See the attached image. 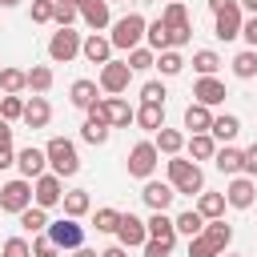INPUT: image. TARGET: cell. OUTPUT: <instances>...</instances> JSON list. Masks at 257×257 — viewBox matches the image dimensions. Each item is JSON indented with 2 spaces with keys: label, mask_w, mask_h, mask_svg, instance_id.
Returning a JSON list of instances; mask_svg holds the SVG:
<instances>
[{
  "label": "cell",
  "mask_w": 257,
  "mask_h": 257,
  "mask_svg": "<svg viewBox=\"0 0 257 257\" xmlns=\"http://www.w3.org/2000/svg\"><path fill=\"white\" fill-rule=\"evenodd\" d=\"M56 253H60V249H56V241H52L48 233L32 241V257H56Z\"/></svg>",
  "instance_id": "obj_48"
},
{
  "label": "cell",
  "mask_w": 257,
  "mask_h": 257,
  "mask_svg": "<svg viewBox=\"0 0 257 257\" xmlns=\"http://www.w3.org/2000/svg\"><path fill=\"white\" fill-rule=\"evenodd\" d=\"M157 161H161V153H157V145L153 141H137L133 149H128V177H141V181H149L153 177V169H157Z\"/></svg>",
  "instance_id": "obj_5"
},
{
  "label": "cell",
  "mask_w": 257,
  "mask_h": 257,
  "mask_svg": "<svg viewBox=\"0 0 257 257\" xmlns=\"http://www.w3.org/2000/svg\"><path fill=\"white\" fill-rule=\"evenodd\" d=\"M193 96H197L201 104H209V108H213V104H221V100H225V84H221L217 76H201V80L193 84Z\"/></svg>",
  "instance_id": "obj_20"
},
{
  "label": "cell",
  "mask_w": 257,
  "mask_h": 257,
  "mask_svg": "<svg viewBox=\"0 0 257 257\" xmlns=\"http://www.w3.org/2000/svg\"><path fill=\"white\" fill-rule=\"evenodd\" d=\"M169 185L177 193H205V173L197 169V161H185V157H169Z\"/></svg>",
  "instance_id": "obj_2"
},
{
  "label": "cell",
  "mask_w": 257,
  "mask_h": 257,
  "mask_svg": "<svg viewBox=\"0 0 257 257\" xmlns=\"http://www.w3.org/2000/svg\"><path fill=\"white\" fill-rule=\"evenodd\" d=\"M141 100H157V104H165V84H161V80H145V84H141Z\"/></svg>",
  "instance_id": "obj_47"
},
{
  "label": "cell",
  "mask_w": 257,
  "mask_h": 257,
  "mask_svg": "<svg viewBox=\"0 0 257 257\" xmlns=\"http://www.w3.org/2000/svg\"><path fill=\"white\" fill-rule=\"evenodd\" d=\"M32 205V181L28 177H16V181H8V185H0V209L4 213H24Z\"/></svg>",
  "instance_id": "obj_6"
},
{
  "label": "cell",
  "mask_w": 257,
  "mask_h": 257,
  "mask_svg": "<svg viewBox=\"0 0 257 257\" xmlns=\"http://www.w3.org/2000/svg\"><path fill=\"white\" fill-rule=\"evenodd\" d=\"M16 4H20V0H0V8H16Z\"/></svg>",
  "instance_id": "obj_58"
},
{
  "label": "cell",
  "mask_w": 257,
  "mask_h": 257,
  "mask_svg": "<svg viewBox=\"0 0 257 257\" xmlns=\"http://www.w3.org/2000/svg\"><path fill=\"white\" fill-rule=\"evenodd\" d=\"M108 4H112V0H108Z\"/></svg>",
  "instance_id": "obj_63"
},
{
  "label": "cell",
  "mask_w": 257,
  "mask_h": 257,
  "mask_svg": "<svg viewBox=\"0 0 257 257\" xmlns=\"http://www.w3.org/2000/svg\"><path fill=\"white\" fill-rule=\"evenodd\" d=\"M16 165H20V177L36 181V177L44 173V165H48V153H44V149H36V145H28V149H20V153H16Z\"/></svg>",
  "instance_id": "obj_16"
},
{
  "label": "cell",
  "mask_w": 257,
  "mask_h": 257,
  "mask_svg": "<svg viewBox=\"0 0 257 257\" xmlns=\"http://www.w3.org/2000/svg\"><path fill=\"white\" fill-rule=\"evenodd\" d=\"M253 149H257V141H253Z\"/></svg>",
  "instance_id": "obj_62"
},
{
  "label": "cell",
  "mask_w": 257,
  "mask_h": 257,
  "mask_svg": "<svg viewBox=\"0 0 257 257\" xmlns=\"http://www.w3.org/2000/svg\"><path fill=\"white\" fill-rule=\"evenodd\" d=\"M241 173H245V177H257V149H253V145L245 149V165H241Z\"/></svg>",
  "instance_id": "obj_50"
},
{
  "label": "cell",
  "mask_w": 257,
  "mask_h": 257,
  "mask_svg": "<svg viewBox=\"0 0 257 257\" xmlns=\"http://www.w3.org/2000/svg\"><path fill=\"white\" fill-rule=\"evenodd\" d=\"M169 253H173V249H169L165 241H157V237L145 241V257H169Z\"/></svg>",
  "instance_id": "obj_49"
},
{
  "label": "cell",
  "mask_w": 257,
  "mask_h": 257,
  "mask_svg": "<svg viewBox=\"0 0 257 257\" xmlns=\"http://www.w3.org/2000/svg\"><path fill=\"white\" fill-rule=\"evenodd\" d=\"M92 225H96V233H116V225H120V213H116V209H96Z\"/></svg>",
  "instance_id": "obj_44"
},
{
  "label": "cell",
  "mask_w": 257,
  "mask_h": 257,
  "mask_svg": "<svg viewBox=\"0 0 257 257\" xmlns=\"http://www.w3.org/2000/svg\"><path fill=\"white\" fill-rule=\"evenodd\" d=\"M52 241H56V249H80L84 245V229L76 225V217H60V221H48V229H44Z\"/></svg>",
  "instance_id": "obj_8"
},
{
  "label": "cell",
  "mask_w": 257,
  "mask_h": 257,
  "mask_svg": "<svg viewBox=\"0 0 257 257\" xmlns=\"http://www.w3.org/2000/svg\"><path fill=\"white\" fill-rule=\"evenodd\" d=\"M213 16H217V40H237V36H241L245 16H241V4H237V0L225 4L221 12H213Z\"/></svg>",
  "instance_id": "obj_12"
},
{
  "label": "cell",
  "mask_w": 257,
  "mask_h": 257,
  "mask_svg": "<svg viewBox=\"0 0 257 257\" xmlns=\"http://www.w3.org/2000/svg\"><path fill=\"white\" fill-rule=\"evenodd\" d=\"M221 257H241V253H221Z\"/></svg>",
  "instance_id": "obj_59"
},
{
  "label": "cell",
  "mask_w": 257,
  "mask_h": 257,
  "mask_svg": "<svg viewBox=\"0 0 257 257\" xmlns=\"http://www.w3.org/2000/svg\"><path fill=\"white\" fill-rule=\"evenodd\" d=\"M28 88L44 96V92L52 88V68H48V64H32V68H28Z\"/></svg>",
  "instance_id": "obj_37"
},
{
  "label": "cell",
  "mask_w": 257,
  "mask_h": 257,
  "mask_svg": "<svg viewBox=\"0 0 257 257\" xmlns=\"http://www.w3.org/2000/svg\"><path fill=\"white\" fill-rule=\"evenodd\" d=\"M141 197H145V205H149L153 213H165V209L173 205V197H177V189H173L169 181H145V189H141Z\"/></svg>",
  "instance_id": "obj_14"
},
{
  "label": "cell",
  "mask_w": 257,
  "mask_h": 257,
  "mask_svg": "<svg viewBox=\"0 0 257 257\" xmlns=\"http://www.w3.org/2000/svg\"><path fill=\"white\" fill-rule=\"evenodd\" d=\"M185 128H189V133H209V128H213V112H209V104L193 100V104L185 108Z\"/></svg>",
  "instance_id": "obj_22"
},
{
  "label": "cell",
  "mask_w": 257,
  "mask_h": 257,
  "mask_svg": "<svg viewBox=\"0 0 257 257\" xmlns=\"http://www.w3.org/2000/svg\"><path fill=\"white\" fill-rule=\"evenodd\" d=\"M72 4H76V8H80V4H84V0H72Z\"/></svg>",
  "instance_id": "obj_60"
},
{
  "label": "cell",
  "mask_w": 257,
  "mask_h": 257,
  "mask_svg": "<svg viewBox=\"0 0 257 257\" xmlns=\"http://www.w3.org/2000/svg\"><path fill=\"white\" fill-rule=\"evenodd\" d=\"M0 88L20 96V92L28 88V72H20V68H0Z\"/></svg>",
  "instance_id": "obj_36"
},
{
  "label": "cell",
  "mask_w": 257,
  "mask_h": 257,
  "mask_svg": "<svg viewBox=\"0 0 257 257\" xmlns=\"http://www.w3.org/2000/svg\"><path fill=\"white\" fill-rule=\"evenodd\" d=\"M193 68H197L201 76H213V72L221 68V56H217L213 48H201V52H193Z\"/></svg>",
  "instance_id": "obj_39"
},
{
  "label": "cell",
  "mask_w": 257,
  "mask_h": 257,
  "mask_svg": "<svg viewBox=\"0 0 257 257\" xmlns=\"http://www.w3.org/2000/svg\"><path fill=\"white\" fill-rule=\"evenodd\" d=\"M44 153H48V165H52L56 177H76L80 173V157H76V145L68 137H52L44 145Z\"/></svg>",
  "instance_id": "obj_3"
},
{
  "label": "cell",
  "mask_w": 257,
  "mask_h": 257,
  "mask_svg": "<svg viewBox=\"0 0 257 257\" xmlns=\"http://www.w3.org/2000/svg\"><path fill=\"white\" fill-rule=\"evenodd\" d=\"M145 28H149V20L141 16V12H128V16H120L116 24H112V48H124V52H133V48H141V40H145Z\"/></svg>",
  "instance_id": "obj_4"
},
{
  "label": "cell",
  "mask_w": 257,
  "mask_h": 257,
  "mask_svg": "<svg viewBox=\"0 0 257 257\" xmlns=\"http://www.w3.org/2000/svg\"><path fill=\"white\" fill-rule=\"evenodd\" d=\"M80 16V8L72 4V0H56V8H52V20L60 24V28H72V20Z\"/></svg>",
  "instance_id": "obj_43"
},
{
  "label": "cell",
  "mask_w": 257,
  "mask_h": 257,
  "mask_svg": "<svg viewBox=\"0 0 257 257\" xmlns=\"http://www.w3.org/2000/svg\"><path fill=\"white\" fill-rule=\"evenodd\" d=\"M64 213L68 217H84L88 209H92V201H88V189H72V193H64Z\"/></svg>",
  "instance_id": "obj_33"
},
{
  "label": "cell",
  "mask_w": 257,
  "mask_h": 257,
  "mask_svg": "<svg viewBox=\"0 0 257 257\" xmlns=\"http://www.w3.org/2000/svg\"><path fill=\"white\" fill-rule=\"evenodd\" d=\"M100 104V112H104V120L112 124V128H128L133 120H137V108L124 100V96H104V100H96Z\"/></svg>",
  "instance_id": "obj_11"
},
{
  "label": "cell",
  "mask_w": 257,
  "mask_h": 257,
  "mask_svg": "<svg viewBox=\"0 0 257 257\" xmlns=\"http://www.w3.org/2000/svg\"><path fill=\"white\" fill-rule=\"evenodd\" d=\"M213 165H217L225 177H237V173H241V165H245V153H241V149H233V145H221V149H217V157H213Z\"/></svg>",
  "instance_id": "obj_23"
},
{
  "label": "cell",
  "mask_w": 257,
  "mask_h": 257,
  "mask_svg": "<svg viewBox=\"0 0 257 257\" xmlns=\"http://www.w3.org/2000/svg\"><path fill=\"white\" fill-rule=\"evenodd\" d=\"M225 4H233V0H209V8H213V12H221Z\"/></svg>",
  "instance_id": "obj_55"
},
{
  "label": "cell",
  "mask_w": 257,
  "mask_h": 257,
  "mask_svg": "<svg viewBox=\"0 0 257 257\" xmlns=\"http://www.w3.org/2000/svg\"><path fill=\"white\" fill-rule=\"evenodd\" d=\"M128 68H133V72L157 68V52H153V48H133V52H128Z\"/></svg>",
  "instance_id": "obj_42"
},
{
  "label": "cell",
  "mask_w": 257,
  "mask_h": 257,
  "mask_svg": "<svg viewBox=\"0 0 257 257\" xmlns=\"http://www.w3.org/2000/svg\"><path fill=\"white\" fill-rule=\"evenodd\" d=\"M100 257H128V249H124V245H108Z\"/></svg>",
  "instance_id": "obj_54"
},
{
  "label": "cell",
  "mask_w": 257,
  "mask_h": 257,
  "mask_svg": "<svg viewBox=\"0 0 257 257\" xmlns=\"http://www.w3.org/2000/svg\"><path fill=\"white\" fill-rule=\"evenodd\" d=\"M225 197L221 193H197V213L205 217V221H217V217H225Z\"/></svg>",
  "instance_id": "obj_27"
},
{
  "label": "cell",
  "mask_w": 257,
  "mask_h": 257,
  "mask_svg": "<svg viewBox=\"0 0 257 257\" xmlns=\"http://www.w3.org/2000/svg\"><path fill=\"white\" fill-rule=\"evenodd\" d=\"M80 32H72V28H60V32H52V40H48V56L56 60V64H68L72 56H80Z\"/></svg>",
  "instance_id": "obj_9"
},
{
  "label": "cell",
  "mask_w": 257,
  "mask_h": 257,
  "mask_svg": "<svg viewBox=\"0 0 257 257\" xmlns=\"http://www.w3.org/2000/svg\"><path fill=\"white\" fill-rule=\"evenodd\" d=\"M233 241V225H225V217L209 221L197 237H189V257H221Z\"/></svg>",
  "instance_id": "obj_1"
},
{
  "label": "cell",
  "mask_w": 257,
  "mask_h": 257,
  "mask_svg": "<svg viewBox=\"0 0 257 257\" xmlns=\"http://www.w3.org/2000/svg\"><path fill=\"white\" fill-rule=\"evenodd\" d=\"M237 4H241V8H249V12L257 16V0H237Z\"/></svg>",
  "instance_id": "obj_56"
},
{
  "label": "cell",
  "mask_w": 257,
  "mask_h": 257,
  "mask_svg": "<svg viewBox=\"0 0 257 257\" xmlns=\"http://www.w3.org/2000/svg\"><path fill=\"white\" fill-rule=\"evenodd\" d=\"M0 116H4V120H24V100H20L16 92H4V96H0Z\"/></svg>",
  "instance_id": "obj_41"
},
{
  "label": "cell",
  "mask_w": 257,
  "mask_h": 257,
  "mask_svg": "<svg viewBox=\"0 0 257 257\" xmlns=\"http://www.w3.org/2000/svg\"><path fill=\"white\" fill-rule=\"evenodd\" d=\"M137 124H141V128H149V133L165 128V104H157V100H145V104L137 108Z\"/></svg>",
  "instance_id": "obj_25"
},
{
  "label": "cell",
  "mask_w": 257,
  "mask_h": 257,
  "mask_svg": "<svg viewBox=\"0 0 257 257\" xmlns=\"http://www.w3.org/2000/svg\"><path fill=\"white\" fill-rule=\"evenodd\" d=\"M60 201H64V177H56V173H40L36 185H32V205L52 209V205H60Z\"/></svg>",
  "instance_id": "obj_7"
},
{
  "label": "cell",
  "mask_w": 257,
  "mask_h": 257,
  "mask_svg": "<svg viewBox=\"0 0 257 257\" xmlns=\"http://www.w3.org/2000/svg\"><path fill=\"white\" fill-rule=\"evenodd\" d=\"M76 257H100V253H92V249H84V245H80V249H76Z\"/></svg>",
  "instance_id": "obj_57"
},
{
  "label": "cell",
  "mask_w": 257,
  "mask_h": 257,
  "mask_svg": "<svg viewBox=\"0 0 257 257\" xmlns=\"http://www.w3.org/2000/svg\"><path fill=\"white\" fill-rule=\"evenodd\" d=\"M233 76H241V80L257 76V48H245V52L233 56Z\"/></svg>",
  "instance_id": "obj_34"
},
{
  "label": "cell",
  "mask_w": 257,
  "mask_h": 257,
  "mask_svg": "<svg viewBox=\"0 0 257 257\" xmlns=\"http://www.w3.org/2000/svg\"><path fill=\"white\" fill-rule=\"evenodd\" d=\"M161 20H165L173 32H193V28H189V12H185V4H181V0H169V4H165V12H161Z\"/></svg>",
  "instance_id": "obj_28"
},
{
  "label": "cell",
  "mask_w": 257,
  "mask_h": 257,
  "mask_svg": "<svg viewBox=\"0 0 257 257\" xmlns=\"http://www.w3.org/2000/svg\"><path fill=\"white\" fill-rule=\"evenodd\" d=\"M80 20H84L92 32L108 28V0H84V4H80Z\"/></svg>",
  "instance_id": "obj_21"
},
{
  "label": "cell",
  "mask_w": 257,
  "mask_h": 257,
  "mask_svg": "<svg viewBox=\"0 0 257 257\" xmlns=\"http://www.w3.org/2000/svg\"><path fill=\"white\" fill-rule=\"evenodd\" d=\"M145 225H149V237H157V241H165L169 249L177 245V225H173V217H165V213H153V217H149Z\"/></svg>",
  "instance_id": "obj_24"
},
{
  "label": "cell",
  "mask_w": 257,
  "mask_h": 257,
  "mask_svg": "<svg viewBox=\"0 0 257 257\" xmlns=\"http://www.w3.org/2000/svg\"><path fill=\"white\" fill-rule=\"evenodd\" d=\"M189 153H193V161H213V157H217L213 133H193V137H189Z\"/></svg>",
  "instance_id": "obj_30"
},
{
  "label": "cell",
  "mask_w": 257,
  "mask_h": 257,
  "mask_svg": "<svg viewBox=\"0 0 257 257\" xmlns=\"http://www.w3.org/2000/svg\"><path fill=\"white\" fill-rule=\"evenodd\" d=\"M48 120H52V104H48L40 92H36L32 100H24V124H28V128H44Z\"/></svg>",
  "instance_id": "obj_19"
},
{
  "label": "cell",
  "mask_w": 257,
  "mask_h": 257,
  "mask_svg": "<svg viewBox=\"0 0 257 257\" xmlns=\"http://www.w3.org/2000/svg\"><path fill=\"white\" fill-rule=\"evenodd\" d=\"M157 68H161L165 76H177V72L185 68V60H181L177 48H165V52H157Z\"/></svg>",
  "instance_id": "obj_40"
},
{
  "label": "cell",
  "mask_w": 257,
  "mask_h": 257,
  "mask_svg": "<svg viewBox=\"0 0 257 257\" xmlns=\"http://www.w3.org/2000/svg\"><path fill=\"white\" fill-rule=\"evenodd\" d=\"M209 133H213V141H225V145H229V141L241 133V120H237L233 112H225V116H213V128H209Z\"/></svg>",
  "instance_id": "obj_31"
},
{
  "label": "cell",
  "mask_w": 257,
  "mask_h": 257,
  "mask_svg": "<svg viewBox=\"0 0 257 257\" xmlns=\"http://www.w3.org/2000/svg\"><path fill=\"white\" fill-rule=\"evenodd\" d=\"M157 153H165V157H177L181 149H185V137L177 133V128H157Z\"/></svg>",
  "instance_id": "obj_32"
},
{
  "label": "cell",
  "mask_w": 257,
  "mask_h": 257,
  "mask_svg": "<svg viewBox=\"0 0 257 257\" xmlns=\"http://www.w3.org/2000/svg\"><path fill=\"white\" fill-rule=\"evenodd\" d=\"M145 40H149L153 52H165V48H173V28H169L165 20H153V24L145 28Z\"/></svg>",
  "instance_id": "obj_26"
},
{
  "label": "cell",
  "mask_w": 257,
  "mask_h": 257,
  "mask_svg": "<svg viewBox=\"0 0 257 257\" xmlns=\"http://www.w3.org/2000/svg\"><path fill=\"white\" fill-rule=\"evenodd\" d=\"M141 4H153V0H141Z\"/></svg>",
  "instance_id": "obj_61"
},
{
  "label": "cell",
  "mask_w": 257,
  "mask_h": 257,
  "mask_svg": "<svg viewBox=\"0 0 257 257\" xmlns=\"http://www.w3.org/2000/svg\"><path fill=\"white\" fill-rule=\"evenodd\" d=\"M0 145H12V120L0 116Z\"/></svg>",
  "instance_id": "obj_53"
},
{
  "label": "cell",
  "mask_w": 257,
  "mask_h": 257,
  "mask_svg": "<svg viewBox=\"0 0 257 257\" xmlns=\"http://www.w3.org/2000/svg\"><path fill=\"white\" fill-rule=\"evenodd\" d=\"M52 8H56V0H32V24H48Z\"/></svg>",
  "instance_id": "obj_46"
},
{
  "label": "cell",
  "mask_w": 257,
  "mask_h": 257,
  "mask_svg": "<svg viewBox=\"0 0 257 257\" xmlns=\"http://www.w3.org/2000/svg\"><path fill=\"white\" fill-rule=\"evenodd\" d=\"M68 96H72V104L76 108H92L96 104V80H72V88H68Z\"/></svg>",
  "instance_id": "obj_29"
},
{
  "label": "cell",
  "mask_w": 257,
  "mask_h": 257,
  "mask_svg": "<svg viewBox=\"0 0 257 257\" xmlns=\"http://www.w3.org/2000/svg\"><path fill=\"white\" fill-rule=\"evenodd\" d=\"M0 257H32V245L24 241V237H8L4 241V253Z\"/></svg>",
  "instance_id": "obj_45"
},
{
  "label": "cell",
  "mask_w": 257,
  "mask_h": 257,
  "mask_svg": "<svg viewBox=\"0 0 257 257\" xmlns=\"http://www.w3.org/2000/svg\"><path fill=\"white\" fill-rule=\"evenodd\" d=\"M241 36L249 40V48H257V16H249V20L241 24Z\"/></svg>",
  "instance_id": "obj_51"
},
{
  "label": "cell",
  "mask_w": 257,
  "mask_h": 257,
  "mask_svg": "<svg viewBox=\"0 0 257 257\" xmlns=\"http://www.w3.org/2000/svg\"><path fill=\"white\" fill-rule=\"evenodd\" d=\"M173 225H177V233H185V237H197V233L205 229V217H201L197 209H185V213H181Z\"/></svg>",
  "instance_id": "obj_38"
},
{
  "label": "cell",
  "mask_w": 257,
  "mask_h": 257,
  "mask_svg": "<svg viewBox=\"0 0 257 257\" xmlns=\"http://www.w3.org/2000/svg\"><path fill=\"white\" fill-rule=\"evenodd\" d=\"M116 241H120L124 249H133V245H145V241H149V225H145L141 217H133V213H120Z\"/></svg>",
  "instance_id": "obj_13"
},
{
  "label": "cell",
  "mask_w": 257,
  "mask_h": 257,
  "mask_svg": "<svg viewBox=\"0 0 257 257\" xmlns=\"http://www.w3.org/2000/svg\"><path fill=\"white\" fill-rule=\"evenodd\" d=\"M128 80H133L128 60H108V64H100V88H104L108 96H120V92L128 88Z\"/></svg>",
  "instance_id": "obj_10"
},
{
  "label": "cell",
  "mask_w": 257,
  "mask_h": 257,
  "mask_svg": "<svg viewBox=\"0 0 257 257\" xmlns=\"http://www.w3.org/2000/svg\"><path fill=\"white\" fill-rule=\"evenodd\" d=\"M16 165V153H12V145H0V169H12Z\"/></svg>",
  "instance_id": "obj_52"
},
{
  "label": "cell",
  "mask_w": 257,
  "mask_h": 257,
  "mask_svg": "<svg viewBox=\"0 0 257 257\" xmlns=\"http://www.w3.org/2000/svg\"><path fill=\"white\" fill-rule=\"evenodd\" d=\"M20 225H24V233H40V229H48V209L28 205V209L20 213Z\"/></svg>",
  "instance_id": "obj_35"
},
{
  "label": "cell",
  "mask_w": 257,
  "mask_h": 257,
  "mask_svg": "<svg viewBox=\"0 0 257 257\" xmlns=\"http://www.w3.org/2000/svg\"><path fill=\"white\" fill-rule=\"evenodd\" d=\"M108 120H104V112H100V104H92L88 108V120L80 124V141H88V145H104L108 141Z\"/></svg>",
  "instance_id": "obj_15"
},
{
  "label": "cell",
  "mask_w": 257,
  "mask_h": 257,
  "mask_svg": "<svg viewBox=\"0 0 257 257\" xmlns=\"http://www.w3.org/2000/svg\"><path fill=\"white\" fill-rule=\"evenodd\" d=\"M253 197H257V185H253V177H233V185H229L225 201H229L233 209H249V205H253Z\"/></svg>",
  "instance_id": "obj_18"
},
{
  "label": "cell",
  "mask_w": 257,
  "mask_h": 257,
  "mask_svg": "<svg viewBox=\"0 0 257 257\" xmlns=\"http://www.w3.org/2000/svg\"><path fill=\"white\" fill-rule=\"evenodd\" d=\"M80 56H84L88 64H108V60H112V40L100 36V32H92V36L80 44Z\"/></svg>",
  "instance_id": "obj_17"
}]
</instances>
